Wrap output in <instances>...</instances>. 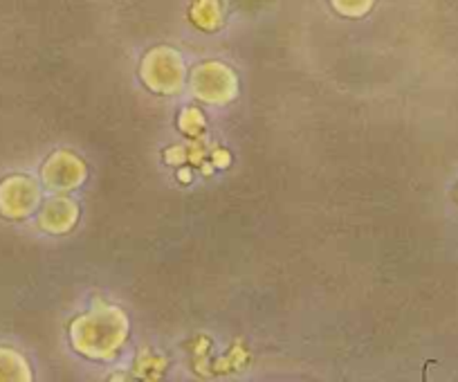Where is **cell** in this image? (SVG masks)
<instances>
[{
	"label": "cell",
	"instance_id": "cell-1",
	"mask_svg": "<svg viewBox=\"0 0 458 382\" xmlns=\"http://www.w3.org/2000/svg\"><path fill=\"white\" fill-rule=\"evenodd\" d=\"M126 333H129L126 315L110 306L81 315L70 327L74 349L95 360L114 358V353L126 342Z\"/></svg>",
	"mask_w": 458,
	"mask_h": 382
},
{
	"label": "cell",
	"instance_id": "cell-2",
	"mask_svg": "<svg viewBox=\"0 0 458 382\" xmlns=\"http://www.w3.org/2000/svg\"><path fill=\"white\" fill-rule=\"evenodd\" d=\"M191 90L202 102L225 104L236 95V77L220 61H207L193 70Z\"/></svg>",
	"mask_w": 458,
	"mask_h": 382
},
{
	"label": "cell",
	"instance_id": "cell-3",
	"mask_svg": "<svg viewBox=\"0 0 458 382\" xmlns=\"http://www.w3.org/2000/svg\"><path fill=\"white\" fill-rule=\"evenodd\" d=\"M142 79L151 90L175 92L182 88L184 65L182 59L171 47H156L144 56Z\"/></svg>",
	"mask_w": 458,
	"mask_h": 382
},
{
	"label": "cell",
	"instance_id": "cell-4",
	"mask_svg": "<svg viewBox=\"0 0 458 382\" xmlns=\"http://www.w3.org/2000/svg\"><path fill=\"white\" fill-rule=\"evenodd\" d=\"M41 191L30 175H10L0 183V214L7 218H25L38 208Z\"/></svg>",
	"mask_w": 458,
	"mask_h": 382
},
{
	"label": "cell",
	"instance_id": "cell-5",
	"mask_svg": "<svg viewBox=\"0 0 458 382\" xmlns=\"http://www.w3.org/2000/svg\"><path fill=\"white\" fill-rule=\"evenodd\" d=\"M83 178H86V166L72 153H55L43 165V180L55 191H70L77 184H81Z\"/></svg>",
	"mask_w": 458,
	"mask_h": 382
},
{
	"label": "cell",
	"instance_id": "cell-6",
	"mask_svg": "<svg viewBox=\"0 0 458 382\" xmlns=\"http://www.w3.org/2000/svg\"><path fill=\"white\" fill-rule=\"evenodd\" d=\"M79 209L70 199H52L47 200L46 208L41 209L38 225L52 234H64L77 223Z\"/></svg>",
	"mask_w": 458,
	"mask_h": 382
},
{
	"label": "cell",
	"instance_id": "cell-7",
	"mask_svg": "<svg viewBox=\"0 0 458 382\" xmlns=\"http://www.w3.org/2000/svg\"><path fill=\"white\" fill-rule=\"evenodd\" d=\"M0 380H32L30 364L19 351L0 346Z\"/></svg>",
	"mask_w": 458,
	"mask_h": 382
},
{
	"label": "cell",
	"instance_id": "cell-8",
	"mask_svg": "<svg viewBox=\"0 0 458 382\" xmlns=\"http://www.w3.org/2000/svg\"><path fill=\"white\" fill-rule=\"evenodd\" d=\"M191 21L202 28L205 32H211L223 21V5L220 0H196V5L191 7Z\"/></svg>",
	"mask_w": 458,
	"mask_h": 382
},
{
	"label": "cell",
	"instance_id": "cell-9",
	"mask_svg": "<svg viewBox=\"0 0 458 382\" xmlns=\"http://www.w3.org/2000/svg\"><path fill=\"white\" fill-rule=\"evenodd\" d=\"M330 3L344 16H364L373 7V0H330Z\"/></svg>",
	"mask_w": 458,
	"mask_h": 382
}]
</instances>
